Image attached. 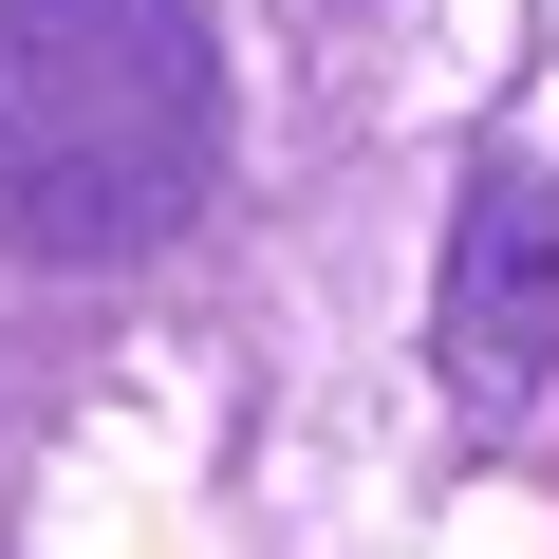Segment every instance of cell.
I'll return each mask as SVG.
<instances>
[{
    "label": "cell",
    "mask_w": 559,
    "mask_h": 559,
    "mask_svg": "<svg viewBox=\"0 0 559 559\" xmlns=\"http://www.w3.org/2000/svg\"><path fill=\"white\" fill-rule=\"evenodd\" d=\"M429 373L466 411H540L559 392V187L540 168H466L448 205V280H429Z\"/></svg>",
    "instance_id": "cell-2"
},
{
    "label": "cell",
    "mask_w": 559,
    "mask_h": 559,
    "mask_svg": "<svg viewBox=\"0 0 559 559\" xmlns=\"http://www.w3.org/2000/svg\"><path fill=\"white\" fill-rule=\"evenodd\" d=\"M224 187V38L205 0H0V242L150 261Z\"/></svg>",
    "instance_id": "cell-1"
}]
</instances>
